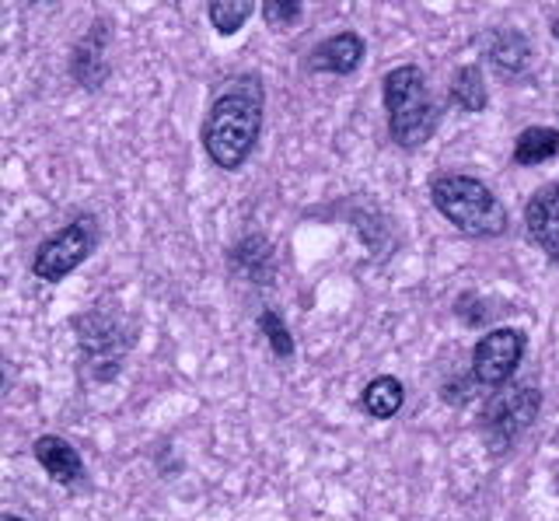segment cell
Wrapping results in <instances>:
<instances>
[{
	"label": "cell",
	"instance_id": "obj_23",
	"mask_svg": "<svg viewBox=\"0 0 559 521\" xmlns=\"http://www.w3.org/2000/svg\"><path fill=\"white\" fill-rule=\"evenodd\" d=\"M556 486H559V476H556Z\"/></svg>",
	"mask_w": 559,
	"mask_h": 521
},
{
	"label": "cell",
	"instance_id": "obj_4",
	"mask_svg": "<svg viewBox=\"0 0 559 521\" xmlns=\"http://www.w3.org/2000/svg\"><path fill=\"white\" fill-rule=\"evenodd\" d=\"M542 410V392L535 386H511L493 389V395L486 399V406L479 413V434L486 448L493 455H507L524 434H528L538 421Z\"/></svg>",
	"mask_w": 559,
	"mask_h": 521
},
{
	"label": "cell",
	"instance_id": "obj_19",
	"mask_svg": "<svg viewBox=\"0 0 559 521\" xmlns=\"http://www.w3.org/2000/svg\"><path fill=\"white\" fill-rule=\"evenodd\" d=\"M301 19H305V4H301V0H262V22H266L270 28L287 32Z\"/></svg>",
	"mask_w": 559,
	"mask_h": 521
},
{
	"label": "cell",
	"instance_id": "obj_8",
	"mask_svg": "<svg viewBox=\"0 0 559 521\" xmlns=\"http://www.w3.org/2000/svg\"><path fill=\"white\" fill-rule=\"evenodd\" d=\"M32 459L46 469V476H52L67 490H81L87 483V469L81 451L70 445L60 434H43V438L32 441Z\"/></svg>",
	"mask_w": 559,
	"mask_h": 521
},
{
	"label": "cell",
	"instance_id": "obj_10",
	"mask_svg": "<svg viewBox=\"0 0 559 521\" xmlns=\"http://www.w3.org/2000/svg\"><path fill=\"white\" fill-rule=\"evenodd\" d=\"M524 224L535 246L546 252L552 263H559V182L542 186L524 206Z\"/></svg>",
	"mask_w": 559,
	"mask_h": 521
},
{
	"label": "cell",
	"instance_id": "obj_18",
	"mask_svg": "<svg viewBox=\"0 0 559 521\" xmlns=\"http://www.w3.org/2000/svg\"><path fill=\"white\" fill-rule=\"evenodd\" d=\"M259 333L266 336L270 351H273L280 360H290V357H294V336H290L287 322L280 319V311L262 308V316H259Z\"/></svg>",
	"mask_w": 559,
	"mask_h": 521
},
{
	"label": "cell",
	"instance_id": "obj_12",
	"mask_svg": "<svg viewBox=\"0 0 559 521\" xmlns=\"http://www.w3.org/2000/svg\"><path fill=\"white\" fill-rule=\"evenodd\" d=\"M483 57L497 67L500 78H521L535 60V49L528 36L518 28H493L483 39Z\"/></svg>",
	"mask_w": 559,
	"mask_h": 521
},
{
	"label": "cell",
	"instance_id": "obj_15",
	"mask_svg": "<svg viewBox=\"0 0 559 521\" xmlns=\"http://www.w3.org/2000/svg\"><path fill=\"white\" fill-rule=\"evenodd\" d=\"M559 154V130L556 127H528L514 141V165H542Z\"/></svg>",
	"mask_w": 559,
	"mask_h": 521
},
{
	"label": "cell",
	"instance_id": "obj_6",
	"mask_svg": "<svg viewBox=\"0 0 559 521\" xmlns=\"http://www.w3.org/2000/svg\"><path fill=\"white\" fill-rule=\"evenodd\" d=\"M95 246H98V221L92 214H81L35 249L32 273L39 276L43 284H60L92 259Z\"/></svg>",
	"mask_w": 559,
	"mask_h": 521
},
{
	"label": "cell",
	"instance_id": "obj_16",
	"mask_svg": "<svg viewBox=\"0 0 559 521\" xmlns=\"http://www.w3.org/2000/svg\"><path fill=\"white\" fill-rule=\"evenodd\" d=\"M451 102L462 113H483L489 106V92H486V78L476 63H465L454 71L451 78Z\"/></svg>",
	"mask_w": 559,
	"mask_h": 521
},
{
	"label": "cell",
	"instance_id": "obj_17",
	"mask_svg": "<svg viewBox=\"0 0 559 521\" xmlns=\"http://www.w3.org/2000/svg\"><path fill=\"white\" fill-rule=\"evenodd\" d=\"M255 11V0H210L206 14H210V25L217 28V36H235V32L245 28V22L252 19Z\"/></svg>",
	"mask_w": 559,
	"mask_h": 521
},
{
	"label": "cell",
	"instance_id": "obj_7",
	"mask_svg": "<svg viewBox=\"0 0 559 521\" xmlns=\"http://www.w3.org/2000/svg\"><path fill=\"white\" fill-rule=\"evenodd\" d=\"M524 351H528L524 329H514V325L493 329V333H486L476 343V351H472V378H476L483 389H503L507 381L514 378Z\"/></svg>",
	"mask_w": 559,
	"mask_h": 521
},
{
	"label": "cell",
	"instance_id": "obj_22",
	"mask_svg": "<svg viewBox=\"0 0 559 521\" xmlns=\"http://www.w3.org/2000/svg\"><path fill=\"white\" fill-rule=\"evenodd\" d=\"M35 4H43V8H52V4H60V0H35Z\"/></svg>",
	"mask_w": 559,
	"mask_h": 521
},
{
	"label": "cell",
	"instance_id": "obj_1",
	"mask_svg": "<svg viewBox=\"0 0 559 521\" xmlns=\"http://www.w3.org/2000/svg\"><path fill=\"white\" fill-rule=\"evenodd\" d=\"M262 130V88L255 78H231L210 102L200 141L210 162L224 171H238L252 158Z\"/></svg>",
	"mask_w": 559,
	"mask_h": 521
},
{
	"label": "cell",
	"instance_id": "obj_11",
	"mask_svg": "<svg viewBox=\"0 0 559 521\" xmlns=\"http://www.w3.org/2000/svg\"><path fill=\"white\" fill-rule=\"evenodd\" d=\"M367 46L357 32H336V36L322 39L305 57V67L314 74H354L364 63Z\"/></svg>",
	"mask_w": 559,
	"mask_h": 521
},
{
	"label": "cell",
	"instance_id": "obj_3",
	"mask_svg": "<svg viewBox=\"0 0 559 521\" xmlns=\"http://www.w3.org/2000/svg\"><path fill=\"white\" fill-rule=\"evenodd\" d=\"M384 113H389L392 141L402 151H416L430 141L437 130V109L419 67L402 63L384 74Z\"/></svg>",
	"mask_w": 559,
	"mask_h": 521
},
{
	"label": "cell",
	"instance_id": "obj_2",
	"mask_svg": "<svg viewBox=\"0 0 559 521\" xmlns=\"http://www.w3.org/2000/svg\"><path fill=\"white\" fill-rule=\"evenodd\" d=\"M430 200L448 224L468 238H500L507 232V211L497 193L476 176L444 171L430 182Z\"/></svg>",
	"mask_w": 559,
	"mask_h": 521
},
{
	"label": "cell",
	"instance_id": "obj_13",
	"mask_svg": "<svg viewBox=\"0 0 559 521\" xmlns=\"http://www.w3.org/2000/svg\"><path fill=\"white\" fill-rule=\"evenodd\" d=\"M231 267L241 273V276H249L252 284H270L273 281V273H276V256L270 249V241L266 238H241L238 246L231 249Z\"/></svg>",
	"mask_w": 559,
	"mask_h": 521
},
{
	"label": "cell",
	"instance_id": "obj_5",
	"mask_svg": "<svg viewBox=\"0 0 559 521\" xmlns=\"http://www.w3.org/2000/svg\"><path fill=\"white\" fill-rule=\"evenodd\" d=\"M78 346L84 357V368L95 381H112L122 368V357L130 351V329L122 325L116 311L92 308L81 319H74Z\"/></svg>",
	"mask_w": 559,
	"mask_h": 521
},
{
	"label": "cell",
	"instance_id": "obj_14",
	"mask_svg": "<svg viewBox=\"0 0 559 521\" xmlns=\"http://www.w3.org/2000/svg\"><path fill=\"white\" fill-rule=\"evenodd\" d=\"M402 403H406V386H402L395 375H378L367 381L360 392V406L367 416H374V421H392L402 410Z\"/></svg>",
	"mask_w": 559,
	"mask_h": 521
},
{
	"label": "cell",
	"instance_id": "obj_20",
	"mask_svg": "<svg viewBox=\"0 0 559 521\" xmlns=\"http://www.w3.org/2000/svg\"><path fill=\"white\" fill-rule=\"evenodd\" d=\"M0 521H25V518H17V514H11V511H8V514H0Z\"/></svg>",
	"mask_w": 559,
	"mask_h": 521
},
{
	"label": "cell",
	"instance_id": "obj_21",
	"mask_svg": "<svg viewBox=\"0 0 559 521\" xmlns=\"http://www.w3.org/2000/svg\"><path fill=\"white\" fill-rule=\"evenodd\" d=\"M549 28H552V39H559V19H552V25H549Z\"/></svg>",
	"mask_w": 559,
	"mask_h": 521
},
{
	"label": "cell",
	"instance_id": "obj_9",
	"mask_svg": "<svg viewBox=\"0 0 559 521\" xmlns=\"http://www.w3.org/2000/svg\"><path fill=\"white\" fill-rule=\"evenodd\" d=\"M70 74L87 92H98L105 78H109V28L105 22H95L78 43L74 57H70Z\"/></svg>",
	"mask_w": 559,
	"mask_h": 521
}]
</instances>
